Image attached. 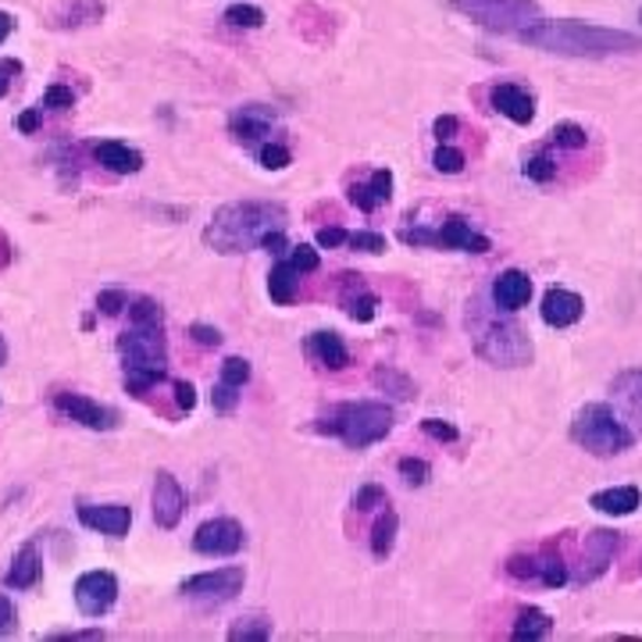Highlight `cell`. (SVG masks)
Masks as SVG:
<instances>
[{
	"mask_svg": "<svg viewBox=\"0 0 642 642\" xmlns=\"http://www.w3.org/2000/svg\"><path fill=\"white\" fill-rule=\"evenodd\" d=\"M50 407H54L57 414H61V418L76 421V425H82V428H90V432H114V428L122 425L119 410L108 407V404H100V399L82 396V393L57 390V393L50 396Z\"/></svg>",
	"mask_w": 642,
	"mask_h": 642,
	"instance_id": "obj_12",
	"label": "cell"
},
{
	"mask_svg": "<svg viewBox=\"0 0 642 642\" xmlns=\"http://www.w3.org/2000/svg\"><path fill=\"white\" fill-rule=\"evenodd\" d=\"M504 567L514 582H536L542 589H564L571 582L567 561L556 547H542L536 553H514Z\"/></svg>",
	"mask_w": 642,
	"mask_h": 642,
	"instance_id": "obj_9",
	"label": "cell"
},
{
	"mask_svg": "<svg viewBox=\"0 0 642 642\" xmlns=\"http://www.w3.org/2000/svg\"><path fill=\"white\" fill-rule=\"evenodd\" d=\"M457 14L475 22L485 33H521L525 25L539 19L536 0H450Z\"/></svg>",
	"mask_w": 642,
	"mask_h": 642,
	"instance_id": "obj_7",
	"label": "cell"
},
{
	"mask_svg": "<svg viewBox=\"0 0 642 642\" xmlns=\"http://www.w3.org/2000/svg\"><path fill=\"white\" fill-rule=\"evenodd\" d=\"M50 639H104V628H71V632H54Z\"/></svg>",
	"mask_w": 642,
	"mask_h": 642,
	"instance_id": "obj_56",
	"label": "cell"
},
{
	"mask_svg": "<svg viewBox=\"0 0 642 642\" xmlns=\"http://www.w3.org/2000/svg\"><path fill=\"white\" fill-rule=\"evenodd\" d=\"M243 585H247V571H243L239 564H228V567L200 571V575L185 578L179 585V593L185 599H193V604L222 607V604H228V599H236L243 593Z\"/></svg>",
	"mask_w": 642,
	"mask_h": 642,
	"instance_id": "obj_10",
	"label": "cell"
},
{
	"mask_svg": "<svg viewBox=\"0 0 642 642\" xmlns=\"http://www.w3.org/2000/svg\"><path fill=\"white\" fill-rule=\"evenodd\" d=\"M385 504H390V493H385L382 485H375V482H368L353 493V510L357 514H368V510L385 507Z\"/></svg>",
	"mask_w": 642,
	"mask_h": 642,
	"instance_id": "obj_42",
	"label": "cell"
},
{
	"mask_svg": "<svg viewBox=\"0 0 642 642\" xmlns=\"http://www.w3.org/2000/svg\"><path fill=\"white\" fill-rule=\"evenodd\" d=\"M621 547H624V532H618V528H593V532H585L575 585H589L599 575H607V567L621 553Z\"/></svg>",
	"mask_w": 642,
	"mask_h": 642,
	"instance_id": "obj_11",
	"label": "cell"
},
{
	"mask_svg": "<svg viewBox=\"0 0 642 642\" xmlns=\"http://www.w3.org/2000/svg\"><path fill=\"white\" fill-rule=\"evenodd\" d=\"M468 333L475 342V353L493 368H521L532 361V339L518 322H499L493 314H482L478 307L468 311Z\"/></svg>",
	"mask_w": 642,
	"mask_h": 642,
	"instance_id": "obj_5",
	"label": "cell"
},
{
	"mask_svg": "<svg viewBox=\"0 0 642 642\" xmlns=\"http://www.w3.org/2000/svg\"><path fill=\"white\" fill-rule=\"evenodd\" d=\"M93 157L100 168L114 171V176H136V171L143 168V154L136 147H128V143L122 139H100L93 143Z\"/></svg>",
	"mask_w": 642,
	"mask_h": 642,
	"instance_id": "obj_24",
	"label": "cell"
},
{
	"mask_svg": "<svg viewBox=\"0 0 642 642\" xmlns=\"http://www.w3.org/2000/svg\"><path fill=\"white\" fill-rule=\"evenodd\" d=\"M228 639L233 642H268L271 639V618H261V613L239 618L233 628H228Z\"/></svg>",
	"mask_w": 642,
	"mask_h": 642,
	"instance_id": "obj_33",
	"label": "cell"
},
{
	"mask_svg": "<svg viewBox=\"0 0 642 642\" xmlns=\"http://www.w3.org/2000/svg\"><path fill=\"white\" fill-rule=\"evenodd\" d=\"M119 599V578L111 571H86L76 578V607L82 618H104Z\"/></svg>",
	"mask_w": 642,
	"mask_h": 642,
	"instance_id": "obj_15",
	"label": "cell"
},
{
	"mask_svg": "<svg viewBox=\"0 0 642 642\" xmlns=\"http://www.w3.org/2000/svg\"><path fill=\"white\" fill-rule=\"evenodd\" d=\"M254 154H257V165L268 168V171H282V168L293 165V150L285 147V143H279V139L261 143V147H257Z\"/></svg>",
	"mask_w": 642,
	"mask_h": 642,
	"instance_id": "obj_37",
	"label": "cell"
},
{
	"mask_svg": "<svg viewBox=\"0 0 642 642\" xmlns=\"http://www.w3.org/2000/svg\"><path fill=\"white\" fill-rule=\"evenodd\" d=\"M290 261H293V268L304 271V275H311V271H318V268H322L318 250L307 247V243H300V247H290Z\"/></svg>",
	"mask_w": 642,
	"mask_h": 642,
	"instance_id": "obj_48",
	"label": "cell"
},
{
	"mask_svg": "<svg viewBox=\"0 0 642 642\" xmlns=\"http://www.w3.org/2000/svg\"><path fill=\"white\" fill-rule=\"evenodd\" d=\"M639 575H642V561H639Z\"/></svg>",
	"mask_w": 642,
	"mask_h": 642,
	"instance_id": "obj_60",
	"label": "cell"
},
{
	"mask_svg": "<svg viewBox=\"0 0 642 642\" xmlns=\"http://www.w3.org/2000/svg\"><path fill=\"white\" fill-rule=\"evenodd\" d=\"M396 532H399V518H396V510L385 504L382 514L375 518V525H371V556H375V561H385V556L393 553Z\"/></svg>",
	"mask_w": 642,
	"mask_h": 642,
	"instance_id": "obj_31",
	"label": "cell"
},
{
	"mask_svg": "<svg viewBox=\"0 0 642 642\" xmlns=\"http://www.w3.org/2000/svg\"><path fill=\"white\" fill-rule=\"evenodd\" d=\"M489 104L496 114H504L514 125H528L536 119V97L518 82H496L489 90Z\"/></svg>",
	"mask_w": 642,
	"mask_h": 642,
	"instance_id": "obj_18",
	"label": "cell"
},
{
	"mask_svg": "<svg viewBox=\"0 0 642 642\" xmlns=\"http://www.w3.org/2000/svg\"><path fill=\"white\" fill-rule=\"evenodd\" d=\"M528 300H532V279H528V271L521 268H507V271H499L496 282H493V304L499 311H521L528 307Z\"/></svg>",
	"mask_w": 642,
	"mask_h": 642,
	"instance_id": "obj_22",
	"label": "cell"
},
{
	"mask_svg": "<svg viewBox=\"0 0 642 642\" xmlns=\"http://www.w3.org/2000/svg\"><path fill=\"white\" fill-rule=\"evenodd\" d=\"M14 261V243L4 236V228H0V268H8Z\"/></svg>",
	"mask_w": 642,
	"mask_h": 642,
	"instance_id": "obj_57",
	"label": "cell"
},
{
	"mask_svg": "<svg viewBox=\"0 0 642 642\" xmlns=\"http://www.w3.org/2000/svg\"><path fill=\"white\" fill-rule=\"evenodd\" d=\"M318 247H322V250H336V247H347V228H339V225L318 228Z\"/></svg>",
	"mask_w": 642,
	"mask_h": 642,
	"instance_id": "obj_52",
	"label": "cell"
},
{
	"mask_svg": "<svg viewBox=\"0 0 642 642\" xmlns=\"http://www.w3.org/2000/svg\"><path fill=\"white\" fill-rule=\"evenodd\" d=\"M43 578V561H40V550H36V542H22L19 553L11 556V567H8V575H4V585L8 589H36Z\"/></svg>",
	"mask_w": 642,
	"mask_h": 642,
	"instance_id": "obj_25",
	"label": "cell"
},
{
	"mask_svg": "<svg viewBox=\"0 0 642 642\" xmlns=\"http://www.w3.org/2000/svg\"><path fill=\"white\" fill-rule=\"evenodd\" d=\"M304 353L311 357L314 364H322L328 371H342V368L350 364L347 342H342V336L333 333V328H318V333H311L304 339Z\"/></svg>",
	"mask_w": 642,
	"mask_h": 642,
	"instance_id": "obj_23",
	"label": "cell"
},
{
	"mask_svg": "<svg viewBox=\"0 0 642 642\" xmlns=\"http://www.w3.org/2000/svg\"><path fill=\"white\" fill-rule=\"evenodd\" d=\"M211 407L218 410V414H233L239 407V385H228V382H214V390H211Z\"/></svg>",
	"mask_w": 642,
	"mask_h": 642,
	"instance_id": "obj_44",
	"label": "cell"
},
{
	"mask_svg": "<svg viewBox=\"0 0 642 642\" xmlns=\"http://www.w3.org/2000/svg\"><path fill=\"white\" fill-rule=\"evenodd\" d=\"M539 314H542V322H547L550 328H571V325H578V322H582L585 300H582L578 293H571V290H561V285H553V290H547V296H542Z\"/></svg>",
	"mask_w": 642,
	"mask_h": 642,
	"instance_id": "obj_20",
	"label": "cell"
},
{
	"mask_svg": "<svg viewBox=\"0 0 642 642\" xmlns=\"http://www.w3.org/2000/svg\"><path fill=\"white\" fill-rule=\"evenodd\" d=\"M432 165H436V171H442V176H461L468 157L457 147H450V143H439L436 154H432Z\"/></svg>",
	"mask_w": 642,
	"mask_h": 642,
	"instance_id": "obj_39",
	"label": "cell"
},
{
	"mask_svg": "<svg viewBox=\"0 0 642 642\" xmlns=\"http://www.w3.org/2000/svg\"><path fill=\"white\" fill-rule=\"evenodd\" d=\"M371 382L379 385V390L390 396V399H410L414 396V382L410 375H404V371H396L390 364H379L375 375H371Z\"/></svg>",
	"mask_w": 642,
	"mask_h": 642,
	"instance_id": "obj_32",
	"label": "cell"
},
{
	"mask_svg": "<svg viewBox=\"0 0 642 642\" xmlns=\"http://www.w3.org/2000/svg\"><path fill=\"white\" fill-rule=\"evenodd\" d=\"M128 296L125 290H119V285H111V290H100L97 293V311L104 314V318H119L122 311H128Z\"/></svg>",
	"mask_w": 642,
	"mask_h": 642,
	"instance_id": "obj_41",
	"label": "cell"
},
{
	"mask_svg": "<svg viewBox=\"0 0 642 642\" xmlns=\"http://www.w3.org/2000/svg\"><path fill=\"white\" fill-rule=\"evenodd\" d=\"M610 393L624 407L628 418H632L635 425H642V368L621 371V375L610 382Z\"/></svg>",
	"mask_w": 642,
	"mask_h": 642,
	"instance_id": "obj_27",
	"label": "cell"
},
{
	"mask_svg": "<svg viewBox=\"0 0 642 642\" xmlns=\"http://www.w3.org/2000/svg\"><path fill=\"white\" fill-rule=\"evenodd\" d=\"M104 19V0H68V4L54 14V29H86Z\"/></svg>",
	"mask_w": 642,
	"mask_h": 642,
	"instance_id": "obj_29",
	"label": "cell"
},
{
	"mask_svg": "<svg viewBox=\"0 0 642 642\" xmlns=\"http://www.w3.org/2000/svg\"><path fill=\"white\" fill-rule=\"evenodd\" d=\"M171 390H176V407L182 410V414H190L193 407H196V390H193V385L190 382H176V385H171Z\"/></svg>",
	"mask_w": 642,
	"mask_h": 642,
	"instance_id": "obj_53",
	"label": "cell"
},
{
	"mask_svg": "<svg viewBox=\"0 0 642 642\" xmlns=\"http://www.w3.org/2000/svg\"><path fill=\"white\" fill-rule=\"evenodd\" d=\"M300 279H304V271L293 268L290 257H282V261L268 271V296L275 300L279 307H290L300 293Z\"/></svg>",
	"mask_w": 642,
	"mask_h": 642,
	"instance_id": "obj_28",
	"label": "cell"
},
{
	"mask_svg": "<svg viewBox=\"0 0 642 642\" xmlns=\"http://www.w3.org/2000/svg\"><path fill=\"white\" fill-rule=\"evenodd\" d=\"M518 36L525 47L561 54V57H613V54H635L642 50V40L624 29L582 22V19H536L525 25Z\"/></svg>",
	"mask_w": 642,
	"mask_h": 642,
	"instance_id": "obj_1",
	"label": "cell"
},
{
	"mask_svg": "<svg viewBox=\"0 0 642 642\" xmlns=\"http://www.w3.org/2000/svg\"><path fill=\"white\" fill-rule=\"evenodd\" d=\"M396 471L407 485H425L428 478H432V468H428V461H421V457H399Z\"/></svg>",
	"mask_w": 642,
	"mask_h": 642,
	"instance_id": "obj_43",
	"label": "cell"
},
{
	"mask_svg": "<svg viewBox=\"0 0 642 642\" xmlns=\"http://www.w3.org/2000/svg\"><path fill=\"white\" fill-rule=\"evenodd\" d=\"M128 325H165V311L154 296L128 300Z\"/></svg>",
	"mask_w": 642,
	"mask_h": 642,
	"instance_id": "obj_35",
	"label": "cell"
},
{
	"mask_svg": "<svg viewBox=\"0 0 642 642\" xmlns=\"http://www.w3.org/2000/svg\"><path fill=\"white\" fill-rule=\"evenodd\" d=\"M290 214L282 204L271 200H236L211 214V222L204 228V243L214 254L236 257L247 250H261V243L271 233H285Z\"/></svg>",
	"mask_w": 642,
	"mask_h": 642,
	"instance_id": "obj_2",
	"label": "cell"
},
{
	"mask_svg": "<svg viewBox=\"0 0 642 642\" xmlns=\"http://www.w3.org/2000/svg\"><path fill=\"white\" fill-rule=\"evenodd\" d=\"M225 22L233 29H261L264 11L254 4H233V8H225Z\"/></svg>",
	"mask_w": 642,
	"mask_h": 642,
	"instance_id": "obj_40",
	"label": "cell"
},
{
	"mask_svg": "<svg viewBox=\"0 0 642 642\" xmlns=\"http://www.w3.org/2000/svg\"><path fill=\"white\" fill-rule=\"evenodd\" d=\"M585 143H589V133H585L582 125L575 122H561L550 128V147L553 150H585Z\"/></svg>",
	"mask_w": 642,
	"mask_h": 642,
	"instance_id": "obj_34",
	"label": "cell"
},
{
	"mask_svg": "<svg viewBox=\"0 0 642 642\" xmlns=\"http://www.w3.org/2000/svg\"><path fill=\"white\" fill-rule=\"evenodd\" d=\"M399 239L407 243V247H436V250H461V254H489L493 250V239L482 236L471 228L468 218L461 214H450L442 225H404L399 228Z\"/></svg>",
	"mask_w": 642,
	"mask_h": 642,
	"instance_id": "obj_8",
	"label": "cell"
},
{
	"mask_svg": "<svg viewBox=\"0 0 642 642\" xmlns=\"http://www.w3.org/2000/svg\"><path fill=\"white\" fill-rule=\"evenodd\" d=\"M40 122H43V111H40V104H36V108H29V111H22V114H19V133L33 136L36 128H40Z\"/></svg>",
	"mask_w": 642,
	"mask_h": 642,
	"instance_id": "obj_55",
	"label": "cell"
},
{
	"mask_svg": "<svg viewBox=\"0 0 642 642\" xmlns=\"http://www.w3.org/2000/svg\"><path fill=\"white\" fill-rule=\"evenodd\" d=\"M553 632V618L547 610L539 607H521L518 618H514V628H510V639L514 642H539Z\"/></svg>",
	"mask_w": 642,
	"mask_h": 642,
	"instance_id": "obj_30",
	"label": "cell"
},
{
	"mask_svg": "<svg viewBox=\"0 0 642 642\" xmlns=\"http://www.w3.org/2000/svg\"><path fill=\"white\" fill-rule=\"evenodd\" d=\"M457 133H461V122H457L453 114H439V119L432 122V136H436L439 143H450Z\"/></svg>",
	"mask_w": 642,
	"mask_h": 642,
	"instance_id": "obj_51",
	"label": "cell"
},
{
	"mask_svg": "<svg viewBox=\"0 0 642 642\" xmlns=\"http://www.w3.org/2000/svg\"><path fill=\"white\" fill-rule=\"evenodd\" d=\"M347 247L361 254H385V236L382 233H347Z\"/></svg>",
	"mask_w": 642,
	"mask_h": 642,
	"instance_id": "obj_46",
	"label": "cell"
},
{
	"mask_svg": "<svg viewBox=\"0 0 642 642\" xmlns=\"http://www.w3.org/2000/svg\"><path fill=\"white\" fill-rule=\"evenodd\" d=\"M14 33V14L0 11V43H8V36Z\"/></svg>",
	"mask_w": 642,
	"mask_h": 642,
	"instance_id": "obj_58",
	"label": "cell"
},
{
	"mask_svg": "<svg viewBox=\"0 0 642 642\" xmlns=\"http://www.w3.org/2000/svg\"><path fill=\"white\" fill-rule=\"evenodd\" d=\"M314 428L322 436L339 439L350 450H368L393 432V407L382 404V399H350V404H339L322 414Z\"/></svg>",
	"mask_w": 642,
	"mask_h": 642,
	"instance_id": "obj_4",
	"label": "cell"
},
{
	"mask_svg": "<svg viewBox=\"0 0 642 642\" xmlns=\"http://www.w3.org/2000/svg\"><path fill=\"white\" fill-rule=\"evenodd\" d=\"M119 353L125 368V393L143 396L168 379L165 325H128V333L119 336Z\"/></svg>",
	"mask_w": 642,
	"mask_h": 642,
	"instance_id": "obj_3",
	"label": "cell"
},
{
	"mask_svg": "<svg viewBox=\"0 0 642 642\" xmlns=\"http://www.w3.org/2000/svg\"><path fill=\"white\" fill-rule=\"evenodd\" d=\"M642 504V493L639 485H613V489H599L589 496V507L607 514V518H628V514H635Z\"/></svg>",
	"mask_w": 642,
	"mask_h": 642,
	"instance_id": "obj_26",
	"label": "cell"
},
{
	"mask_svg": "<svg viewBox=\"0 0 642 642\" xmlns=\"http://www.w3.org/2000/svg\"><path fill=\"white\" fill-rule=\"evenodd\" d=\"M390 196H393V171L390 168H375L368 176V182H350V190H347V200L364 214L390 204Z\"/></svg>",
	"mask_w": 642,
	"mask_h": 642,
	"instance_id": "obj_21",
	"label": "cell"
},
{
	"mask_svg": "<svg viewBox=\"0 0 642 642\" xmlns=\"http://www.w3.org/2000/svg\"><path fill=\"white\" fill-rule=\"evenodd\" d=\"M571 439L593 457H618L635 447V432L607 404L578 407L575 421H571Z\"/></svg>",
	"mask_w": 642,
	"mask_h": 642,
	"instance_id": "obj_6",
	"label": "cell"
},
{
	"mask_svg": "<svg viewBox=\"0 0 642 642\" xmlns=\"http://www.w3.org/2000/svg\"><path fill=\"white\" fill-rule=\"evenodd\" d=\"M150 514L157 528H179L182 514H185V489L179 485V478L171 475V471H157L154 475V493H150Z\"/></svg>",
	"mask_w": 642,
	"mask_h": 642,
	"instance_id": "obj_16",
	"label": "cell"
},
{
	"mask_svg": "<svg viewBox=\"0 0 642 642\" xmlns=\"http://www.w3.org/2000/svg\"><path fill=\"white\" fill-rule=\"evenodd\" d=\"M19 76H22L19 57H0V97L11 93V86H14V79H19Z\"/></svg>",
	"mask_w": 642,
	"mask_h": 642,
	"instance_id": "obj_50",
	"label": "cell"
},
{
	"mask_svg": "<svg viewBox=\"0 0 642 642\" xmlns=\"http://www.w3.org/2000/svg\"><path fill=\"white\" fill-rule=\"evenodd\" d=\"M421 432L428 439H436V442H457L461 439V432H457V425L453 421H442V418H425L421 421Z\"/></svg>",
	"mask_w": 642,
	"mask_h": 642,
	"instance_id": "obj_47",
	"label": "cell"
},
{
	"mask_svg": "<svg viewBox=\"0 0 642 642\" xmlns=\"http://www.w3.org/2000/svg\"><path fill=\"white\" fill-rule=\"evenodd\" d=\"M275 125H279V111L268 104H243L228 114V136L254 150L275 136Z\"/></svg>",
	"mask_w": 642,
	"mask_h": 642,
	"instance_id": "obj_13",
	"label": "cell"
},
{
	"mask_svg": "<svg viewBox=\"0 0 642 642\" xmlns=\"http://www.w3.org/2000/svg\"><path fill=\"white\" fill-rule=\"evenodd\" d=\"M339 307L347 311V318L353 322H371L379 314V296L368 290L364 275H353V271H347L339 282Z\"/></svg>",
	"mask_w": 642,
	"mask_h": 642,
	"instance_id": "obj_19",
	"label": "cell"
},
{
	"mask_svg": "<svg viewBox=\"0 0 642 642\" xmlns=\"http://www.w3.org/2000/svg\"><path fill=\"white\" fill-rule=\"evenodd\" d=\"M243 547H247V532L236 518H211L193 532V550L200 556H236Z\"/></svg>",
	"mask_w": 642,
	"mask_h": 642,
	"instance_id": "obj_14",
	"label": "cell"
},
{
	"mask_svg": "<svg viewBox=\"0 0 642 642\" xmlns=\"http://www.w3.org/2000/svg\"><path fill=\"white\" fill-rule=\"evenodd\" d=\"M76 514L90 532L111 536V539H122L133 528V510L125 504H79Z\"/></svg>",
	"mask_w": 642,
	"mask_h": 642,
	"instance_id": "obj_17",
	"label": "cell"
},
{
	"mask_svg": "<svg viewBox=\"0 0 642 642\" xmlns=\"http://www.w3.org/2000/svg\"><path fill=\"white\" fill-rule=\"evenodd\" d=\"M639 22H642V11H639Z\"/></svg>",
	"mask_w": 642,
	"mask_h": 642,
	"instance_id": "obj_61",
	"label": "cell"
},
{
	"mask_svg": "<svg viewBox=\"0 0 642 642\" xmlns=\"http://www.w3.org/2000/svg\"><path fill=\"white\" fill-rule=\"evenodd\" d=\"M4 361H8V342H4V336H0V368H4Z\"/></svg>",
	"mask_w": 642,
	"mask_h": 642,
	"instance_id": "obj_59",
	"label": "cell"
},
{
	"mask_svg": "<svg viewBox=\"0 0 642 642\" xmlns=\"http://www.w3.org/2000/svg\"><path fill=\"white\" fill-rule=\"evenodd\" d=\"M222 382H228V385H247L250 382V361L247 357H225L222 361Z\"/></svg>",
	"mask_w": 642,
	"mask_h": 642,
	"instance_id": "obj_45",
	"label": "cell"
},
{
	"mask_svg": "<svg viewBox=\"0 0 642 642\" xmlns=\"http://www.w3.org/2000/svg\"><path fill=\"white\" fill-rule=\"evenodd\" d=\"M521 171H525V179H532V182H553V179H556V157H553V147L536 150V154L521 165Z\"/></svg>",
	"mask_w": 642,
	"mask_h": 642,
	"instance_id": "obj_36",
	"label": "cell"
},
{
	"mask_svg": "<svg viewBox=\"0 0 642 642\" xmlns=\"http://www.w3.org/2000/svg\"><path fill=\"white\" fill-rule=\"evenodd\" d=\"M76 108V90L71 86H65V82H50L47 90H43V97H40V111H71Z\"/></svg>",
	"mask_w": 642,
	"mask_h": 642,
	"instance_id": "obj_38",
	"label": "cell"
},
{
	"mask_svg": "<svg viewBox=\"0 0 642 642\" xmlns=\"http://www.w3.org/2000/svg\"><path fill=\"white\" fill-rule=\"evenodd\" d=\"M190 339L196 342V347H204V350L222 347V333L214 325H207V322H193L190 325Z\"/></svg>",
	"mask_w": 642,
	"mask_h": 642,
	"instance_id": "obj_49",
	"label": "cell"
},
{
	"mask_svg": "<svg viewBox=\"0 0 642 642\" xmlns=\"http://www.w3.org/2000/svg\"><path fill=\"white\" fill-rule=\"evenodd\" d=\"M14 624H19V613H14V604L8 593H0V635L14 632Z\"/></svg>",
	"mask_w": 642,
	"mask_h": 642,
	"instance_id": "obj_54",
	"label": "cell"
}]
</instances>
